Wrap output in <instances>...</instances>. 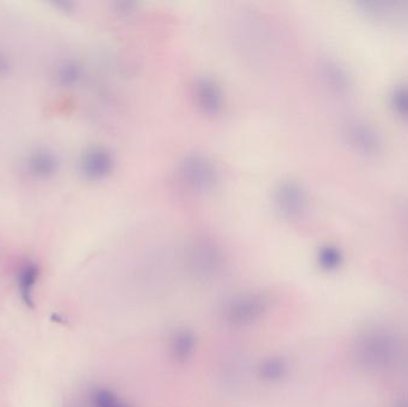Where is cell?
<instances>
[{"instance_id":"obj_1","label":"cell","mask_w":408,"mask_h":407,"mask_svg":"<svg viewBox=\"0 0 408 407\" xmlns=\"http://www.w3.org/2000/svg\"><path fill=\"white\" fill-rule=\"evenodd\" d=\"M267 305V296L262 294H243L228 302L224 315L233 325H250L263 317Z\"/></svg>"},{"instance_id":"obj_2","label":"cell","mask_w":408,"mask_h":407,"mask_svg":"<svg viewBox=\"0 0 408 407\" xmlns=\"http://www.w3.org/2000/svg\"><path fill=\"white\" fill-rule=\"evenodd\" d=\"M346 142L356 152L363 156H376L380 153L381 137L377 130L362 120H352L345 127Z\"/></svg>"},{"instance_id":"obj_3","label":"cell","mask_w":408,"mask_h":407,"mask_svg":"<svg viewBox=\"0 0 408 407\" xmlns=\"http://www.w3.org/2000/svg\"><path fill=\"white\" fill-rule=\"evenodd\" d=\"M27 173L37 180H48L56 175L59 168V158L56 153L46 146L32 149L24 159Z\"/></svg>"},{"instance_id":"obj_4","label":"cell","mask_w":408,"mask_h":407,"mask_svg":"<svg viewBox=\"0 0 408 407\" xmlns=\"http://www.w3.org/2000/svg\"><path fill=\"white\" fill-rule=\"evenodd\" d=\"M39 277V265L32 261L23 263L17 273V288L20 300L30 310L35 308V288Z\"/></svg>"},{"instance_id":"obj_5","label":"cell","mask_w":408,"mask_h":407,"mask_svg":"<svg viewBox=\"0 0 408 407\" xmlns=\"http://www.w3.org/2000/svg\"><path fill=\"white\" fill-rule=\"evenodd\" d=\"M110 157L102 149H90L84 153L80 168L85 176L97 180L106 176L110 170Z\"/></svg>"},{"instance_id":"obj_6","label":"cell","mask_w":408,"mask_h":407,"mask_svg":"<svg viewBox=\"0 0 408 407\" xmlns=\"http://www.w3.org/2000/svg\"><path fill=\"white\" fill-rule=\"evenodd\" d=\"M196 349V337L191 330H176L170 341V351L178 362H186L193 357Z\"/></svg>"},{"instance_id":"obj_7","label":"cell","mask_w":408,"mask_h":407,"mask_svg":"<svg viewBox=\"0 0 408 407\" xmlns=\"http://www.w3.org/2000/svg\"><path fill=\"white\" fill-rule=\"evenodd\" d=\"M279 202L284 209L283 212L287 213L288 215L295 216L302 212L306 199L301 189L295 185H288L284 190H282Z\"/></svg>"},{"instance_id":"obj_8","label":"cell","mask_w":408,"mask_h":407,"mask_svg":"<svg viewBox=\"0 0 408 407\" xmlns=\"http://www.w3.org/2000/svg\"><path fill=\"white\" fill-rule=\"evenodd\" d=\"M288 364L281 357H271L264 361L260 368V375L267 382H277L287 375Z\"/></svg>"},{"instance_id":"obj_9","label":"cell","mask_w":408,"mask_h":407,"mask_svg":"<svg viewBox=\"0 0 408 407\" xmlns=\"http://www.w3.org/2000/svg\"><path fill=\"white\" fill-rule=\"evenodd\" d=\"M91 407H134L108 388H94L90 394Z\"/></svg>"},{"instance_id":"obj_10","label":"cell","mask_w":408,"mask_h":407,"mask_svg":"<svg viewBox=\"0 0 408 407\" xmlns=\"http://www.w3.org/2000/svg\"><path fill=\"white\" fill-rule=\"evenodd\" d=\"M324 75L331 87L340 92L349 90L350 77L348 72L340 65L334 63H327L324 66Z\"/></svg>"},{"instance_id":"obj_11","label":"cell","mask_w":408,"mask_h":407,"mask_svg":"<svg viewBox=\"0 0 408 407\" xmlns=\"http://www.w3.org/2000/svg\"><path fill=\"white\" fill-rule=\"evenodd\" d=\"M56 80L61 85L68 87L78 82L80 77V68L77 63L70 60L60 63L56 70Z\"/></svg>"},{"instance_id":"obj_12","label":"cell","mask_w":408,"mask_h":407,"mask_svg":"<svg viewBox=\"0 0 408 407\" xmlns=\"http://www.w3.org/2000/svg\"><path fill=\"white\" fill-rule=\"evenodd\" d=\"M318 259L324 270L332 271L342 264L343 257L337 247L325 246L319 252Z\"/></svg>"},{"instance_id":"obj_13","label":"cell","mask_w":408,"mask_h":407,"mask_svg":"<svg viewBox=\"0 0 408 407\" xmlns=\"http://www.w3.org/2000/svg\"><path fill=\"white\" fill-rule=\"evenodd\" d=\"M390 104L397 114L408 118V87L399 85L394 87L390 92Z\"/></svg>"},{"instance_id":"obj_14","label":"cell","mask_w":408,"mask_h":407,"mask_svg":"<svg viewBox=\"0 0 408 407\" xmlns=\"http://www.w3.org/2000/svg\"><path fill=\"white\" fill-rule=\"evenodd\" d=\"M11 59L4 51L0 49V75H8L11 70Z\"/></svg>"},{"instance_id":"obj_15","label":"cell","mask_w":408,"mask_h":407,"mask_svg":"<svg viewBox=\"0 0 408 407\" xmlns=\"http://www.w3.org/2000/svg\"><path fill=\"white\" fill-rule=\"evenodd\" d=\"M404 16L408 17V12L407 11H404Z\"/></svg>"},{"instance_id":"obj_16","label":"cell","mask_w":408,"mask_h":407,"mask_svg":"<svg viewBox=\"0 0 408 407\" xmlns=\"http://www.w3.org/2000/svg\"><path fill=\"white\" fill-rule=\"evenodd\" d=\"M404 407H408V406H404Z\"/></svg>"}]
</instances>
